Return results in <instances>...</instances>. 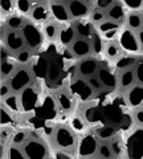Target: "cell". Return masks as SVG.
Here are the masks:
<instances>
[{
    "label": "cell",
    "instance_id": "obj_1",
    "mask_svg": "<svg viewBox=\"0 0 143 159\" xmlns=\"http://www.w3.org/2000/svg\"><path fill=\"white\" fill-rule=\"evenodd\" d=\"M117 44L119 45L121 51H123L127 54H132L136 56L138 53H141V48H139V43L136 39V33L130 29L127 25H122L118 33V39H117Z\"/></svg>",
    "mask_w": 143,
    "mask_h": 159
},
{
    "label": "cell",
    "instance_id": "obj_2",
    "mask_svg": "<svg viewBox=\"0 0 143 159\" xmlns=\"http://www.w3.org/2000/svg\"><path fill=\"white\" fill-rule=\"evenodd\" d=\"M20 32L23 34L24 40H25L28 49H31V51H36V49L42 44L44 32H42V29L38 28L37 24L27 21L24 24V27L21 28Z\"/></svg>",
    "mask_w": 143,
    "mask_h": 159
},
{
    "label": "cell",
    "instance_id": "obj_3",
    "mask_svg": "<svg viewBox=\"0 0 143 159\" xmlns=\"http://www.w3.org/2000/svg\"><path fill=\"white\" fill-rule=\"evenodd\" d=\"M32 82V76L31 72L28 70V68H16V70L12 73V76L9 77L8 84L12 89V93H21L24 89L28 88V85Z\"/></svg>",
    "mask_w": 143,
    "mask_h": 159
},
{
    "label": "cell",
    "instance_id": "obj_4",
    "mask_svg": "<svg viewBox=\"0 0 143 159\" xmlns=\"http://www.w3.org/2000/svg\"><path fill=\"white\" fill-rule=\"evenodd\" d=\"M55 143L61 150H73L76 147V135L70 127L60 126L55 130Z\"/></svg>",
    "mask_w": 143,
    "mask_h": 159
},
{
    "label": "cell",
    "instance_id": "obj_5",
    "mask_svg": "<svg viewBox=\"0 0 143 159\" xmlns=\"http://www.w3.org/2000/svg\"><path fill=\"white\" fill-rule=\"evenodd\" d=\"M69 92H70L72 96H74L77 99H80L81 102L90 101L93 94H94V90L89 85L87 80L83 77L74 80V81L69 85Z\"/></svg>",
    "mask_w": 143,
    "mask_h": 159
},
{
    "label": "cell",
    "instance_id": "obj_6",
    "mask_svg": "<svg viewBox=\"0 0 143 159\" xmlns=\"http://www.w3.org/2000/svg\"><path fill=\"white\" fill-rule=\"evenodd\" d=\"M98 138L96 134H86L81 138V141L77 145V154L78 157L89 158L93 157L98 150Z\"/></svg>",
    "mask_w": 143,
    "mask_h": 159
},
{
    "label": "cell",
    "instance_id": "obj_7",
    "mask_svg": "<svg viewBox=\"0 0 143 159\" xmlns=\"http://www.w3.org/2000/svg\"><path fill=\"white\" fill-rule=\"evenodd\" d=\"M23 151L25 158L29 159H44L49 157L47 146L36 139H27V142L23 145Z\"/></svg>",
    "mask_w": 143,
    "mask_h": 159
},
{
    "label": "cell",
    "instance_id": "obj_8",
    "mask_svg": "<svg viewBox=\"0 0 143 159\" xmlns=\"http://www.w3.org/2000/svg\"><path fill=\"white\" fill-rule=\"evenodd\" d=\"M97 77L100 78L103 89L106 90H117L118 85H119V80H118V74L111 70L110 68L101 66L97 72Z\"/></svg>",
    "mask_w": 143,
    "mask_h": 159
},
{
    "label": "cell",
    "instance_id": "obj_9",
    "mask_svg": "<svg viewBox=\"0 0 143 159\" xmlns=\"http://www.w3.org/2000/svg\"><path fill=\"white\" fill-rule=\"evenodd\" d=\"M16 56H13L9 49L6 47L2 48V62H0V72H2V80L11 77L12 73L16 70Z\"/></svg>",
    "mask_w": 143,
    "mask_h": 159
},
{
    "label": "cell",
    "instance_id": "obj_10",
    "mask_svg": "<svg viewBox=\"0 0 143 159\" xmlns=\"http://www.w3.org/2000/svg\"><path fill=\"white\" fill-rule=\"evenodd\" d=\"M98 69H100V64H98V60L94 56L82 58L80 62L77 64V73L80 77L83 78H89L92 76H96Z\"/></svg>",
    "mask_w": 143,
    "mask_h": 159
},
{
    "label": "cell",
    "instance_id": "obj_11",
    "mask_svg": "<svg viewBox=\"0 0 143 159\" xmlns=\"http://www.w3.org/2000/svg\"><path fill=\"white\" fill-rule=\"evenodd\" d=\"M4 43H6L7 49H9L12 53H17L25 49L27 44L25 40H24L23 34L20 31H9L6 33V37H4Z\"/></svg>",
    "mask_w": 143,
    "mask_h": 159
},
{
    "label": "cell",
    "instance_id": "obj_12",
    "mask_svg": "<svg viewBox=\"0 0 143 159\" xmlns=\"http://www.w3.org/2000/svg\"><path fill=\"white\" fill-rule=\"evenodd\" d=\"M20 103H21V110L25 113H31L32 110L37 107L38 103V94L33 88H25L20 93Z\"/></svg>",
    "mask_w": 143,
    "mask_h": 159
},
{
    "label": "cell",
    "instance_id": "obj_13",
    "mask_svg": "<svg viewBox=\"0 0 143 159\" xmlns=\"http://www.w3.org/2000/svg\"><path fill=\"white\" fill-rule=\"evenodd\" d=\"M66 7L72 19L83 20L87 19L89 15H90V8H89L87 3L82 2V0H70V2L66 3Z\"/></svg>",
    "mask_w": 143,
    "mask_h": 159
},
{
    "label": "cell",
    "instance_id": "obj_14",
    "mask_svg": "<svg viewBox=\"0 0 143 159\" xmlns=\"http://www.w3.org/2000/svg\"><path fill=\"white\" fill-rule=\"evenodd\" d=\"M129 150L130 157L141 158L143 157V127L135 129L129 138Z\"/></svg>",
    "mask_w": 143,
    "mask_h": 159
},
{
    "label": "cell",
    "instance_id": "obj_15",
    "mask_svg": "<svg viewBox=\"0 0 143 159\" xmlns=\"http://www.w3.org/2000/svg\"><path fill=\"white\" fill-rule=\"evenodd\" d=\"M57 39L60 41L61 45L64 47H70L73 43L78 39L77 37V32H76V27L74 24H64V25L58 27V34H57Z\"/></svg>",
    "mask_w": 143,
    "mask_h": 159
},
{
    "label": "cell",
    "instance_id": "obj_16",
    "mask_svg": "<svg viewBox=\"0 0 143 159\" xmlns=\"http://www.w3.org/2000/svg\"><path fill=\"white\" fill-rule=\"evenodd\" d=\"M49 8H51L52 19L55 20L56 23L61 24V25L69 23V20H70V15H69L68 7L64 6V3H61V2L49 3Z\"/></svg>",
    "mask_w": 143,
    "mask_h": 159
},
{
    "label": "cell",
    "instance_id": "obj_17",
    "mask_svg": "<svg viewBox=\"0 0 143 159\" xmlns=\"http://www.w3.org/2000/svg\"><path fill=\"white\" fill-rule=\"evenodd\" d=\"M70 51L76 58H86V57H90L93 54L92 43L89 41V40L81 39V37H78L70 45Z\"/></svg>",
    "mask_w": 143,
    "mask_h": 159
},
{
    "label": "cell",
    "instance_id": "obj_18",
    "mask_svg": "<svg viewBox=\"0 0 143 159\" xmlns=\"http://www.w3.org/2000/svg\"><path fill=\"white\" fill-rule=\"evenodd\" d=\"M74 27H76V32L78 34V37L89 40V41L92 43V40L97 32V28L94 24L92 23V20H89V19L78 20V21H76Z\"/></svg>",
    "mask_w": 143,
    "mask_h": 159
},
{
    "label": "cell",
    "instance_id": "obj_19",
    "mask_svg": "<svg viewBox=\"0 0 143 159\" xmlns=\"http://www.w3.org/2000/svg\"><path fill=\"white\" fill-rule=\"evenodd\" d=\"M126 101L131 109L143 107V85L136 82L134 86H131L126 94Z\"/></svg>",
    "mask_w": 143,
    "mask_h": 159
},
{
    "label": "cell",
    "instance_id": "obj_20",
    "mask_svg": "<svg viewBox=\"0 0 143 159\" xmlns=\"http://www.w3.org/2000/svg\"><path fill=\"white\" fill-rule=\"evenodd\" d=\"M106 17H107V20H111V21H114V23L123 24L126 21V19H127L126 9L123 8V6L119 2H114L113 3V6L107 9Z\"/></svg>",
    "mask_w": 143,
    "mask_h": 159
},
{
    "label": "cell",
    "instance_id": "obj_21",
    "mask_svg": "<svg viewBox=\"0 0 143 159\" xmlns=\"http://www.w3.org/2000/svg\"><path fill=\"white\" fill-rule=\"evenodd\" d=\"M31 19L33 20L34 23H51L49 20L52 19L51 15V8L49 6H42V4H37L34 6L32 12H31Z\"/></svg>",
    "mask_w": 143,
    "mask_h": 159
},
{
    "label": "cell",
    "instance_id": "obj_22",
    "mask_svg": "<svg viewBox=\"0 0 143 159\" xmlns=\"http://www.w3.org/2000/svg\"><path fill=\"white\" fill-rule=\"evenodd\" d=\"M118 80H119V88L123 89V90H129V89L131 86H134L135 82H136L134 68L121 70L119 74H118Z\"/></svg>",
    "mask_w": 143,
    "mask_h": 159
},
{
    "label": "cell",
    "instance_id": "obj_23",
    "mask_svg": "<svg viewBox=\"0 0 143 159\" xmlns=\"http://www.w3.org/2000/svg\"><path fill=\"white\" fill-rule=\"evenodd\" d=\"M3 105L6 106L8 111H11L12 114H19L21 110V103H20V98L16 93H11L8 97L3 99Z\"/></svg>",
    "mask_w": 143,
    "mask_h": 159
},
{
    "label": "cell",
    "instance_id": "obj_24",
    "mask_svg": "<svg viewBox=\"0 0 143 159\" xmlns=\"http://www.w3.org/2000/svg\"><path fill=\"white\" fill-rule=\"evenodd\" d=\"M136 57L132 56V54H125V56H119L115 62H114V68L117 70H125V69H130V68H134L135 62H136Z\"/></svg>",
    "mask_w": 143,
    "mask_h": 159
},
{
    "label": "cell",
    "instance_id": "obj_25",
    "mask_svg": "<svg viewBox=\"0 0 143 159\" xmlns=\"http://www.w3.org/2000/svg\"><path fill=\"white\" fill-rule=\"evenodd\" d=\"M27 23V19L20 13L12 15L6 20L7 27L11 29V31H21V28L24 27V24Z\"/></svg>",
    "mask_w": 143,
    "mask_h": 159
},
{
    "label": "cell",
    "instance_id": "obj_26",
    "mask_svg": "<svg viewBox=\"0 0 143 159\" xmlns=\"http://www.w3.org/2000/svg\"><path fill=\"white\" fill-rule=\"evenodd\" d=\"M126 25L134 32H138L139 29L143 28V19L139 13H129L126 19Z\"/></svg>",
    "mask_w": 143,
    "mask_h": 159
},
{
    "label": "cell",
    "instance_id": "obj_27",
    "mask_svg": "<svg viewBox=\"0 0 143 159\" xmlns=\"http://www.w3.org/2000/svg\"><path fill=\"white\" fill-rule=\"evenodd\" d=\"M123 24H118V23H114L111 20H105L103 23H101L100 25H97V32L100 34H103V33H107V32H114V31H119L121 27Z\"/></svg>",
    "mask_w": 143,
    "mask_h": 159
},
{
    "label": "cell",
    "instance_id": "obj_28",
    "mask_svg": "<svg viewBox=\"0 0 143 159\" xmlns=\"http://www.w3.org/2000/svg\"><path fill=\"white\" fill-rule=\"evenodd\" d=\"M123 8L130 11V13H136V11L143 9V0H121Z\"/></svg>",
    "mask_w": 143,
    "mask_h": 159
},
{
    "label": "cell",
    "instance_id": "obj_29",
    "mask_svg": "<svg viewBox=\"0 0 143 159\" xmlns=\"http://www.w3.org/2000/svg\"><path fill=\"white\" fill-rule=\"evenodd\" d=\"M33 4H36L34 2H31V0H16L15 2V6H16V9L19 11L20 15H27V13H31L32 9H33Z\"/></svg>",
    "mask_w": 143,
    "mask_h": 159
},
{
    "label": "cell",
    "instance_id": "obj_30",
    "mask_svg": "<svg viewBox=\"0 0 143 159\" xmlns=\"http://www.w3.org/2000/svg\"><path fill=\"white\" fill-rule=\"evenodd\" d=\"M42 32H44V37H45L47 40H49V41H52V40H55L57 37L58 27L55 23H48L42 27Z\"/></svg>",
    "mask_w": 143,
    "mask_h": 159
},
{
    "label": "cell",
    "instance_id": "obj_31",
    "mask_svg": "<svg viewBox=\"0 0 143 159\" xmlns=\"http://www.w3.org/2000/svg\"><path fill=\"white\" fill-rule=\"evenodd\" d=\"M121 48L117 43H107L105 47V53L110 60H117L121 56Z\"/></svg>",
    "mask_w": 143,
    "mask_h": 159
},
{
    "label": "cell",
    "instance_id": "obj_32",
    "mask_svg": "<svg viewBox=\"0 0 143 159\" xmlns=\"http://www.w3.org/2000/svg\"><path fill=\"white\" fill-rule=\"evenodd\" d=\"M56 99H57V103L62 110H70L72 107V101H70V97L68 96V93L65 92H58L57 96H56Z\"/></svg>",
    "mask_w": 143,
    "mask_h": 159
},
{
    "label": "cell",
    "instance_id": "obj_33",
    "mask_svg": "<svg viewBox=\"0 0 143 159\" xmlns=\"http://www.w3.org/2000/svg\"><path fill=\"white\" fill-rule=\"evenodd\" d=\"M92 49H93V53H94L96 57L105 51V48H103V40H102V37L100 36L98 32H96L94 37H93V40H92Z\"/></svg>",
    "mask_w": 143,
    "mask_h": 159
},
{
    "label": "cell",
    "instance_id": "obj_34",
    "mask_svg": "<svg viewBox=\"0 0 143 159\" xmlns=\"http://www.w3.org/2000/svg\"><path fill=\"white\" fill-rule=\"evenodd\" d=\"M7 158H9V159H24L25 158V154L23 151V147H19V146L12 143L7 150Z\"/></svg>",
    "mask_w": 143,
    "mask_h": 159
},
{
    "label": "cell",
    "instance_id": "obj_35",
    "mask_svg": "<svg viewBox=\"0 0 143 159\" xmlns=\"http://www.w3.org/2000/svg\"><path fill=\"white\" fill-rule=\"evenodd\" d=\"M15 56H16V61L19 64H21V65H25V64H28L32 60V51H31V49H27L25 48V49H23V51L17 52Z\"/></svg>",
    "mask_w": 143,
    "mask_h": 159
},
{
    "label": "cell",
    "instance_id": "obj_36",
    "mask_svg": "<svg viewBox=\"0 0 143 159\" xmlns=\"http://www.w3.org/2000/svg\"><path fill=\"white\" fill-rule=\"evenodd\" d=\"M98 152H100L101 158H111L113 157L111 145L107 142H100L98 143Z\"/></svg>",
    "mask_w": 143,
    "mask_h": 159
},
{
    "label": "cell",
    "instance_id": "obj_37",
    "mask_svg": "<svg viewBox=\"0 0 143 159\" xmlns=\"http://www.w3.org/2000/svg\"><path fill=\"white\" fill-rule=\"evenodd\" d=\"M134 70H135V78L136 82L143 85V58H138L135 65H134Z\"/></svg>",
    "mask_w": 143,
    "mask_h": 159
},
{
    "label": "cell",
    "instance_id": "obj_38",
    "mask_svg": "<svg viewBox=\"0 0 143 159\" xmlns=\"http://www.w3.org/2000/svg\"><path fill=\"white\" fill-rule=\"evenodd\" d=\"M2 11L6 12L7 16H12V15H16L13 11L16 9V6H15V2H11V0H2Z\"/></svg>",
    "mask_w": 143,
    "mask_h": 159
},
{
    "label": "cell",
    "instance_id": "obj_39",
    "mask_svg": "<svg viewBox=\"0 0 143 159\" xmlns=\"http://www.w3.org/2000/svg\"><path fill=\"white\" fill-rule=\"evenodd\" d=\"M12 143L13 145H16V146H23L24 143L27 142V134L24 133V131H17V133H15L13 135H12Z\"/></svg>",
    "mask_w": 143,
    "mask_h": 159
},
{
    "label": "cell",
    "instance_id": "obj_40",
    "mask_svg": "<svg viewBox=\"0 0 143 159\" xmlns=\"http://www.w3.org/2000/svg\"><path fill=\"white\" fill-rule=\"evenodd\" d=\"M0 118H2V126H8L13 122L11 111H8L7 109H4V107H2V110H0Z\"/></svg>",
    "mask_w": 143,
    "mask_h": 159
},
{
    "label": "cell",
    "instance_id": "obj_41",
    "mask_svg": "<svg viewBox=\"0 0 143 159\" xmlns=\"http://www.w3.org/2000/svg\"><path fill=\"white\" fill-rule=\"evenodd\" d=\"M105 17H106V15L103 13L102 11H98V9H96V11L92 12L90 20H92V23L96 24V27H97V25H100L101 23L105 21Z\"/></svg>",
    "mask_w": 143,
    "mask_h": 159
},
{
    "label": "cell",
    "instance_id": "obj_42",
    "mask_svg": "<svg viewBox=\"0 0 143 159\" xmlns=\"http://www.w3.org/2000/svg\"><path fill=\"white\" fill-rule=\"evenodd\" d=\"M87 80V82H89V85L92 86V89L94 92H102V89H103V86H102V84H101V81H100V78H98L97 76H92V77H89V78H86Z\"/></svg>",
    "mask_w": 143,
    "mask_h": 159
},
{
    "label": "cell",
    "instance_id": "obj_43",
    "mask_svg": "<svg viewBox=\"0 0 143 159\" xmlns=\"http://www.w3.org/2000/svg\"><path fill=\"white\" fill-rule=\"evenodd\" d=\"M113 0H97L93 4H96V8L98 11H102V9H109L113 6Z\"/></svg>",
    "mask_w": 143,
    "mask_h": 159
},
{
    "label": "cell",
    "instance_id": "obj_44",
    "mask_svg": "<svg viewBox=\"0 0 143 159\" xmlns=\"http://www.w3.org/2000/svg\"><path fill=\"white\" fill-rule=\"evenodd\" d=\"M70 125H72V130L73 131H76V133H78V131H83V122L81 121L80 118H73L72 119V122H70Z\"/></svg>",
    "mask_w": 143,
    "mask_h": 159
},
{
    "label": "cell",
    "instance_id": "obj_45",
    "mask_svg": "<svg viewBox=\"0 0 143 159\" xmlns=\"http://www.w3.org/2000/svg\"><path fill=\"white\" fill-rule=\"evenodd\" d=\"M11 93H12V89H11V86H9V84L8 82H4V80H3L2 86H0V96H2V99L8 97Z\"/></svg>",
    "mask_w": 143,
    "mask_h": 159
},
{
    "label": "cell",
    "instance_id": "obj_46",
    "mask_svg": "<svg viewBox=\"0 0 143 159\" xmlns=\"http://www.w3.org/2000/svg\"><path fill=\"white\" fill-rule=\"evenodd\" d=\"M134 121L143 127V107L134 109Z\"/></svg>",
    "mask_w": 143,
    "mask_h": 159
},
{
    "label": "cell",
    "instance_id": "obj_47",
    "mask_svg": "<svg viewBox=\"0 0 143 159\" xmlns=\"http://www.w3.org/2000/svg\"><path fill=\"white\" fill-rule=\"evenodd\" d=\"M111 150H113V154H115V155H122L123 147H122V143L118 139L111 142Z\"/></svg>",
    "mask_w": 143,
    "mask_h": 159
},
{
    "label": "cell",
    "instance_id": "obj_48",
    "mask_svg": "<svg viewBox=\"0 0 143 159\" xmlns=\"http://www.w3.org/2000/svg\"><path fill=\"white\" fill-rule=\"evenodd\" d=\"M136 33V39H138V43H139V48H141V52H143V28L139 29Z\"/></svg>",
    "mask_w": 143,
    "mask_h": 159
},
{
    "label": "cell",
    "instance_id": "obj_49",
    "mask_svg": "<svg viewBox=\"0 0 143 159\" xmlns=\"http://www.w3.org/2000/svg\"><path fill=\"white\" fill-rule=\"evenodd\" d=\"M8 135H9V131H8V130H4V129H3V130H2V137L7 139Z\"/></svg>",
    "mask_w": 143,
    "mask_h": 159
}]
</instances>
